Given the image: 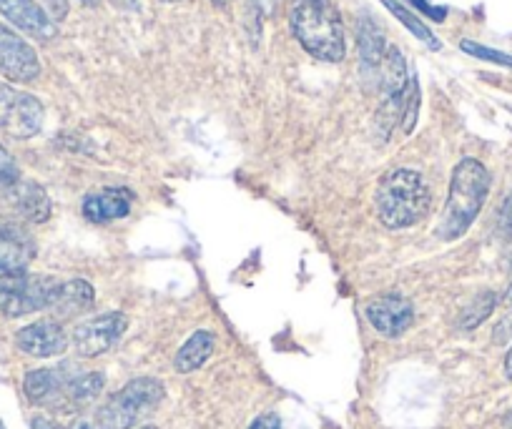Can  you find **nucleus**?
I'll use <instances>...</instances> for the list:
<instances>
[{"label":"nucleus","mask_w":512,"mask_h":429,"mask_svg":"<svg viewBox=\"0 0 512 429\" xmlns=\"http://www.w3.org/2000/svg\"><path fill=\"white\" fill-rule=\"evenodd\" d=\"M289 26L299 46L317 61L339 63L347 53L342 16L332 0H294Z\"/></svg>","instance_id":"obj_1"},{"label":"nucleus","mask_w":512,"mask_h":429,"mask_svg":"<svg viewBox=\"0 0 512 429\" xmlns=\"http://www.w3.org/2000/svg\"><path fill=\"white\" fill-rule=\"evenodd\" d=\"M490 171L477 159H462L452 171L450 194H447L445 214H442L437 236L445 241L460 239L480 216L487 196H490Z\"/></svg>","instance_id":"obj_2"},{"label":"nucleus","mask_w":512,"mask_h":429,"mask_svg":"<svg viewBox=\"0 0 512 429\" xmlns=\"http://www.w3.org/2000/svg\"><path fill=\"white\" fill-rule=\"evenodd\" d=\"M379 221L387 229H407L430 211L432 194L427 181L412 169H395L384 176L374 194Z\"/></svg>","instance_id":"obj_3"},{"label":"nucleus","mask_w":512,"mask_h":429,"mask_svg":"<svg viewBox=\"0 0 512 429\" xmlns=\"http://www.w3.org/2000/svg\"><path fill=\"white\" fill-rule=\"evenodd\" d=\"M166 397L161 379L139 377L131 379L123 389H118L108 402H103L96 412V422L101 429H134L144 417H149Z\"/></svg>","instance_id":"obj_4"},{"label":"nucleus","mask_w":512,"mask_h":429,"mask_svg":"<svg viewBox=\"0 0 512 429\" xmlns=\"http://www.w3.org/2000/svg\"><path fill=\"white\" fill-rule=\"evenodd\" d=\"M58 279L33 276L28 271L0 276V317L18 319L26 314L48 312L56 294Z\"/></svg>","instance_id":"obj_5"},{"label":"nucleus","mask_w":512,"mask_h":429,"mask_svg":"<svg viewBox=\"0 0 512 429\" xmlns=\"http://www.w3.org/2000/svg\"><path fill=\"white\" fill-rule=\"evenodd\" d=\"M43 103L0 81V131L11 138H33L43 128Z\"/></svg>","instance_id":"obj_6"},{"label":"nucleus","mask_w":512,"mask_h":429,"mask_svg":"<svg viewBox=\"0 0 512 429\" xmlns=\"http://www.w3.org/2000/svg\"><path fill=\"white\" fill-rule=\"evenodd\" d=\"M126 329H128L126 314L121 312L101 314V317L78 324L76 332H73V347H76V352L86 359L101 357V354H106L108 349L116 347L118 339L123 337Z\"/></svg>","instance_id":"obj_7"},{"label":"nucleus","mask_w":512,"mask_h":429,"mask_svg":"<svg viewBox=\"0 0 512 429\" xmlns=\"http://www.w3.org/2000/svg\"><path fill=\"white\" fill-rule=\"evenodd\" d=\"M0 76L13 83H31L41 76V61L31 43L0 26Z\"/></svg>","instance_id":"obj_8"},{"label":"nucleus","mask_w":512,"mask_h":429,"mask_svg":"<svg viewBox=\"0 0 512 429\" xmlns=\"http://www.w3.org/2000/svg\"><path fill=\"white\" fill-rule=\"evenodd\" d=\"M36 259V241L26 224L0 219V276L21 274Z\"/></svg>","instance_id":"obj_9"},{"label":"nucleus","mask_w":512,"mask_h":429,"mask_svg":"<svg viewBox=\"0 0 512 429\" xmlns=\"http://www.w3.org/2000/svg\"><path fill=\"white\" fill-rule=\"evenodd\" d=\"M68 334L61 322L56 319H46V322L28 324V327L18 329L16 332V347L23 354L36 359H51L61 357L68 349Z\"/></svg>","instance_id":"obj_10"},{"label":"nucleus","mask_w":512,"mask_h":429,"mask_svg":"<svg viewBox=\"0 0 512 429\" xmlns=\"http://www.w3.org/2000/svg\"><path fill=\"white\" fill-rule=\"evenodd\" d=\"M367 319L379 334L384 337H402L415 322V307L405 297L387 294V297L374 299L367 307Z\"/></svg>","instance_id":"obj_11"},{"label":"nucleus","mask_w":512,"mask_h":429,"mask_svg":"<svg viewBox=\"0 0 512 429\" xmlns=\"http://www.w3.org/2000/svg\"><path fill=\"white\" fill-rule=\"evenodd\" d=\"M0 16L38 41H51L56 36V23L36 0H0Z\"/></svg>","instance_id":"obj_12"},{"label":"nucleus","mask_w":512,"mask_h":429,"mask_svg":"<svg viewBox=\"0 0 512 429\" xmlns=\"http://www.w3.org/2000/svg\"><path fill=\"white\" fill-rule=\"evenodd\" d=\"M66 374L61 369H33L23 379V392H26L28 402L38 404V407L58 409L61 412L63 392L68 384Z\"/></svg>","instance_id":"obj_13"},{"label":"nucleus","mask_w":512,"mask_h":429,"mask_svg":"<svg viewBox=\"0 0 512 429\" xmlns=\"http://www.w3.org/2000/svg\"><path fill=\"white\" fill-rule=\"evenodd\" d=\"M131 204H134V194L128 189H101L96 194H88L83 201V216L91 224H108V221L123 219L131 214Z\"/></svg>","instance_id":"obj_14"},{"label":"nucleus","mask_w":512,"mask_h":429,"mask_svg":"<svg viewBox=\"0 0 512 429\" xmlns=\"http://www.w3.org/2000/svg\"><path fill=\"white\" fill-rule=\"evenodd\" d=\"M357 48L359 61H362V73L367 81L377 83L379 66L384 61V53L390 48L387 38H384L382 28L374 23L372 16H362L357 23Z\"/></svg>","instance_id":"obj_15"},{"label":"nucleus","mask_w":512,"mask_h":429,"mask_svg":"<svg viewBox=\"0 0 512 429\" xmlns=\"http://www.w3.org/2000/svg\"><path fill=\"white\" fill-rule=\"evenodd\" d=\"M96 302V292L86 279H58L56 294L48 312L56 314V319H73L86 314Z\"/></svg>","instance_id":"obj_16"},{"label":"nucleus","mask_w":512,"mask_h":429,"mask_svg":"<svg viewBox=\"0 0 512 429\" xmlns=\"http://www.w3.org/2000/svg\"><path fill=\"white\" fill-rule=\"evenodd\" d=\"M11 201L13 209L23 216L31 224H43V221L51 219V199H48L46 189L38 186L36 181L21 179L16 186H11L8 191H3Z\"/></svg>","instance_id":"obj_17"},{"label":"nucleus","mask_w":512,"mask_h":429,"mask_svg":"<svg viewBox=\"0 0 512 429\" xmlns=\"http://www.w3.org/2000/svg\"><path fill=\"white\" fill-rule=\"evenodd\" d=\"M106 387V377L101 372H83L78 377H71L63 392L61 412H76V409L91 407L98 399V394Z\"/></svg>","instance_id":"obj_18"},{"label":"nucleus","mask_w":512,"mask_h":429,"mask_svg":"<svg viewBox=\"0 0 512 429\" xmlns=\"http://www.w3.org/2000/svg\"><path fill=\"white\" fill-rule=\"evenodd\" d=\"M214 347H216V337L211 332H206V329H201V332L191 334L189 339L184 342V347L176 352V359H174V369L179 374H191L196 372L199 367H204L206 359L214 354Z\"/></svg>","instance_id":"obj_19"},{"label":"nucleus","mask_w":512,"mask_h":429,"mask_svg":"<svg viewBox=\"0 0 512 429\" xmlns=\"http://www.w3.org/2000/svg\"><path fill=\"white\" fill-rule=\"evenodd\" d=\"M382 3H384V6H387V8H390V13H392V16H397V18H400V21H402V26H405L407 31L412 33V36H417V38H420V41H425L427 46L432 48V51H440V48H442V43L437 41L435 36H432V31H430V28H427L425 23H422L420 18L415 16V13H410V11H407V8L402 6V3H397V0H382Z\"/></svg>","instance_id":"obj_20"},{"label":"nucleus","mask_w":512,"mask_h":429,"mask_svg":"<svg viewBox=\"0 0 512 429\" xmlns=\"http://www.w3.org/2000/svg\"><path fill=\"white\" fill-rule=\"evenodd\" d=\"M497 307V294L495 292H482L472 299L465 307V312L460 314V329H475L495 312Z\"/></svg>","instance_id":"obj_21"},{"label":"nucleus","mask_w":512,"mask_h":429,"mask_svg":"<svg viewBox=\"0 0 512 429\" xmlns=\"http://www.w3.org/2000/svg\"><path fill=\"white\" fill-rule=\"evenodd\" d=\"M460 48L467 53V56L477 58V61H487V63H495V66L512 68L510 53H502V51H497V48L480 46V43H475V41H462Z\"/></svg>","instance_id":"obj_22"},{"label":"nucleus","mask_w":512,"mask_h":429,"mask_svg":"<svg viewBox=\"0 0 512 429\" xmlns=\"http://www.w3.org/2000/svg\"><path fill=\"white\" fill-rule=\"evenodd\" d=\"M21 181V169H18L16 159L0 146V189L8 191Z\"/></svg>","instance_id":"obj_23"},{"label":"nucleus","mask_w":512,"mask_h":429,"mask_svg":"<svg viewBox=\"0 0 512 429\" xmlns=\"http://www.w3.org/2000/svg\"><path fill=\"white\" fill-rule=\"evenodd\" d=\"M497 234L512 239V191L505 196L500 209H497Z\"/></svg>","instance_id":"obj_24"},{"label":"nucleus","mask_w":512,"mask_h":429,"mask_svg":"<svg viewBox=\"0 0 512 429\" xmlns=\"http://www.w3.org/2000/svg\"><path fill=\"white\" fill-rule=\"evenodd\" d=\"M407 3H412V6H415V8H420V11L425 13V16H430L432 21H437V23L445 21V16H447L445 8H435L430 3V0H407Z\"/></svg>","instance_id":"obj_25"},{"label":"nucleus","mask_w":512,"mask_h":429,"mask_svg":"<svg viewBox=\"0 0 512 429\" xmlns=\"http://www.w3.org/2000/svg\"><path fill=\"white\" fill-rule=\"evenodd\" d=\"M249 429H282V419L274 412L262 414V417H256L254 422H251Z\"/></svg>","instance_id":"obj_26"},{"label":"nucleus","mask_w":512,"mask_h":429,"mask_svg":"<svg viewBox=\"0 0 512 429\" xmlns=\"http://www.w3.org/2000/svg\"><path fill=\"white\" fill-rule=\"evenodd\" d=\"M279 0H249L251 13H256V18H267L272 16V11L277 8Z\"/></svg>","instance_id":"obj_27"},{"label":"nucleus","mask_w":512,"mask_h":429,"mask_svg":"<svg viewBox=\"0 0 512 429\" xmlns=\"http://www.w3.org/2000/svg\"><path fill=\"white\" fill-rule=\"evenodd\" d=\"M48 8V16L56 18V21H63L68 16V0H43Z\"/></svg>","instance_id":"obj_28"},{"label":"nucleus","mask_w":512,"mask_h":429,"mask_svg":"<svg viewBox=\"0 0 512 429\" xmlns=\"http://www.w3.org/2000/svg\"><path fill=\"white\" fill-rule=\"evenodd\" d=\"M510 337H512V317H505L500 322V327L495 329V342L502 344L505 339H510Z\"/></svg>","instance_id":"obj_29"},{"label":"nucleus","mask_w":512,"mask_h":429,"mask_svg":"<svg viewBox=\"0 0 512 429\" xmlns=\"http://www.w3.org/2000/svg\"><path fill=\"white\" fill-rule=\"evenodd\" d=\"M31 429H66L56 422V419H48V417H33L31 419Z\"/></svg>","instance_id":"obj_30"},{"label":"nucleus","mask_w":512,"mask_h":429,"mask_svg":"<svg viewBox=\"0 0 512 429\" xmlns=\"http://www.w3.org/2000/svg\"><path fill=\"white\" fill-rule=\"evenodd\" d=\"M66 429H101V427H98V422H96V419L78 417L76 422H71V424H68Z\"/></svg>","instance_id":"obj_31"},{"label":"nucleus","mask_w":512,"mask_h":429,"mask_svg":"<svg viewBox=\"0 0 512 429\" xmlns=\"http://www.w3.org/2000/svg\"><path fill=\"white\" fill-rule=\"evenodd\" d=\"M505 377L512 379V347H510V352H507V357H505Z\"/></svg>","instance_id":"obj_32"},{"label":"nucleus","mask_w":512,"mask_h":429,"mask_svg":"<svg viewBox=\"0 0 512 429\" xmlns=\"http://www.w3.org/2000/svg\"><path fill=\"white\" fill-rule=\"evenodd\" d=\"M211 3H214L216 8H226L231 3V0H211Z\"/></svg>","instance_id":"obj_33"},{"label":"nucleus","mask_w":512,"mask_h":429,"mask_svg":"<svg viewBox=\"0 0 512 429\" xmlns=\"http://www.w3.org/2000/svg\"><path fill=\"white\" fill-rule=\"evenodd\" d=\"M505 304L507 307H512V284H510V289L505 292Z\"/></svg>","instance_id":"obj_34"},{"label":"nucleus","mask_w":512,"mask_h":429,"mask_svg":"<svg viewBox=\"0 0 512 429\" xmlns=\"http://www.w3.org/2000/svg\"><path fill=\"white\" fill-rule=\"evenodd\" d=\"M83 6H98V3H101V0H81Z\"/></svg>","instance_id":"obj_35"},{"label":"nucleus","mask_w":512,"mask_h":429,"mask_svg":"<svg viewBox=\"0 0 512 429\" xmlns=\"http://www.w3.org/2000/svg\"><path fill=\"white\" fill-rule=\"evenodd\" d=\"M505 429H512V412L505 417Z\"/></svg>","instance_id":"obj_36"},{"label":"nucleus","mask_w":512,"mask_h":429,"mask_svg":"<svg viewBox=\"0 0 512 429\" xmlns=\"http://www.w3.org/2000/svg\"><path fill=\"white\" fill-rule=\"evenodd\" d=\"M0 429H6V424H3V419H0Z\"/></svg>","instance_id":"obj_37"},{"label":"nucleus","mask_w":512,"mask_h":429,"mask_svg":"<svg viewBox=\"0 0 512 429\" xmlns=\"http://www.w3.org/2000/svg\"><path fill=\"white\" fill-rule=\"evenodd\" d=\"M164 3H176V0H164Z\"/></svg>","instance_id":"obj_38"},{"label":"nucleus","mask_w":512,"mask_h":429,"mask_svg":"<svg viewBox=\"0 0 512 429\" xmlns=\"http://www.w3.org/2000/svg\"><path fill=\"white\" fill-rule=\"evenodd\" d=\"M510 269H512V254H510Z\"/></svg>","instance_id":"obj_39"},{"label":"nucleus","mask_w":512,"mask_h":429,"mask_svg":"<svg viewBox=\"0 0 512 429\" xmlns=\"http://www.w3.org/2000/svg\"><path fill=\"white\" fill-rule=\"evenodd\" d=\"M510 111H512V108H510Z\"/></svg>","instance_id":"obj_40"}]
</instances>
